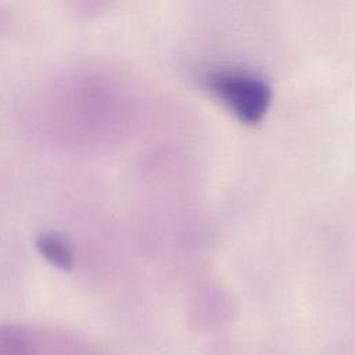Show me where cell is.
Here are the masks:
<instances>
[{
  "instance_id": "1",
  "label": "cell",
  "mask_w": 355,
  "mask_h": 355,
  "mask_svg": "<svg viewBox=\"0 0 355 355\" xmlns=\"http://www.w3.org/2000/svg\"><path fill=\"white\" fill-rule=\"evenodd\" d=\"M0 355H103L78 337L26 326H0Z\"/></svg>"
},
{
  "instance_id": "2",
  "label": "cell",
  "mask_w": 355,
  "mask_h": 355,
  "mask_svg": "<svg viewBox=\"0 0 355 355\" xmlns=\"http://www.w3.org/2000/svg\"><path fill=\"white\" fill-rule=\"evenodd\" d=\"M211 87L226 107L248 122L262 116L270 98L268 86L244 72L219 73L211 79Z\"/></svg>"
},
{
  "instance_id": "3",
  "label": "cell",
  "mask_w": 355,
  "mask_h": 355,
  "mask_svg": "<svg viewBox=\"0 0 355 355\" xmlns=\"http://www.w3.org/2000/svg\"><path fill=\"white\" fill-rule=\"evenodd\" d=\"M36 248L43 258L58 269L69 270L73 266V251L65 237L60 233H42L36 239Z\"/></svg>"
}]
</instances>
